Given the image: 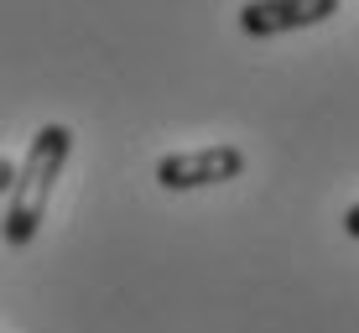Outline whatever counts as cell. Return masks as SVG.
Masks as SVG:
<instances>
[{"mask_svg":"<svg viewBox=\"0 0 359 333\" xmlns=\"http://www.w3.org/2000/svg\"><path fill=\"white\" fill-rule=\"evenodd\" d=\"M68 156H73V130L68 125H42L32 135V146H27V156H21V167H16V182H11V208H6V224H0V234H6V245H32L36 240V229H42V219H47V203H53V188H57V177H63V167H68Z\"/></svg>","mask_w":359,"mask_h":333,"instance_id":"cell-1","label":"cell"},{"mask_svg":"<svg viewBox=\"0 0 359 333\" xmlns=\"http://www.w3.org/2000/svg\"><path fill=\"white\" fill-rule=\"evenodd\" d=\"M245 146L219 141V146H198V151H167L156 162V182L167 193H193V188H214V182L245 177Z\"/></svg>","mask_w":359,"mask_h":333,"instance_id":"cell-2","label":"cell"},{"mask_svg":"<svg viewBox=\"0 0 359 333\" xmlns=\"http://www.w3.org/2000/svg\"><path fill=\"white\" fill-rule=\"evenodd\" d=\"M344 0H245L240 6V32L245 36H281L302 27H323L339 16Z\"/></svg>","mask_w":359,"mask_h":333,"instance_id":"cell-3","label":"cell"},{"mask_svg":"<svg viewBox=\"0 0 359 333\" xmlns=\"http://www.w3.org/2000/svg\"><path fill=\"white\" fill-rule=\"evenodd\" d=\"M344 234H349V240H359V203L344 208Z\"/></svg>","mask_w":359,"mask_h":333,"instance_id":"cell-4","label":"cell"},{"mask_svg":"<svg viewBox=\"0 0 359 333\" xmlns=\"http://www.w3.org/2000/svg\"><path fill=\"white\" fill-rule=\"evenodd\" d=\"M11 182H16V162H6V156H0V193H11Z\"/></svg>","mask_w":359,"mask_h":333,"instance_id":"cell-5","label":"cell"}]
</instances>
